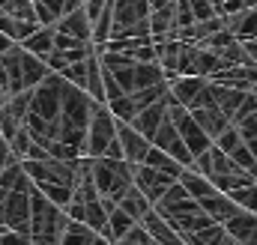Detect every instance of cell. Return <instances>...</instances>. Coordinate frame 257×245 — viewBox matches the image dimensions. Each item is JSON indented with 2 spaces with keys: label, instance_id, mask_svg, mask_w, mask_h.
I'll use <instances>...</instances> for the list:
<instances>
[{
  "label": "cell",
  "instance_id": "obj_8",
  "mask_svg": "<svg viewBox=\"0 0 257 245\" xmlns=\"http://www.w3.org/2000/svg\"><path fill=\"white\" fill-rule=\"evenodd\" d=\"M153 147H159V150H165L174 162H180L183 168H192V153H189V147L183 144V138H180V132H177V126L171 122V117H165L162 126L156 129V135H153V141H150Z\"/></svg>",
  "mask_w": 257,
  "mask_h": 245
},
{
  "label": "cell",
  "instance_id": "obj_13",
  "mask_svg": "<svg viewBox=\"0 0 257 245\" xmlns=\"http://www.w3.org/2000/svg\"><path fill=\"white\" fill-rule=\"evenodd\" d=\"M206 84H209V81H206V78H197V75H177V78L168 81V93H171V99H174L177 105L189 108L194 102V96H197Z\"/></svg>",
  "mask_w": 257,
  "mask_h": 245
},
{
  "label": "cell",
  "instance_id": "obj_15",
  "mask_svg": "<svg viewBox=\"0 0 257 245\" xmlns=\"http://www.w3.org/2000/svg\"><path fill=\"white\" fill-rule=\"evenodd\" d=\"M197 203H200V209H203L215 224H224V221H230L236 212H242V209H239L227 194H221V191H212L209 197H203V200H197Z\"/></svg>",
  "mask_w": 257,
  "mask_h": 245
},
{
  "label": "cell",
  "instance_id": "obj_14",
  "mask_svg": "<svg viewBox=\"0 0 257 245\" xmlns=\"http://www.w3.org/2000/svg\"><path fill=\"white\" fill-rule=\"evenodd\" d=\"M168 117V96L165 99H159V102H153L150 108H144L135 120L128 122L138 135H144L147 141H153V135H156V129L162 126V120Z\"/></svg>",
  "mask_w": 257,
  "mask_h": 245
},
{
  "label": "cell",
  "instance_id": "obj_21",
  "mask_svg": "<svg viewBox=\"0 0 257 245\" xmlns=\"http://www.w3.org/2000/svg\"><path fill=\"white\" fill-rule=\"evenodd\" d=\"M0 188L3 191H30L33 188V183L24 174V165L21 162H12V165H6L0 171Z\"/></svg>",
  "mask_w": 257,
  "mask_h": 245
},
{
  "label": "cell",
  "instance_id": "obj_16",
  "mask_svg": "<svg viewBox=\"0 0 257 245\" xmlns=\"http://www.w3.org/2000/svg\"><path fill=\"white\" fill-rule=\"evenodd\" d=\"M227 21V30L242 42V39H257V6H248L242 12H233V15H224Z\"/></svg>",
  "mask_w": 257,
  "mask_h": 245
},
{
  "label": "cell",
  "instance_id": "obj_18",
  "mask_svg": "<svg viewBox=\"0 0 257 245\" xmlns=\"http://www.w3.org/2000/svg\"><path fill=\"white\" fill-rule=\"evenodd\" d=\"M209 90H212V99H215L218 111H221V114L230 120V126H233V117H236V111H239V105H242L245 93H242V90H230V87L215 84V81H209Z\"/></svg>",
  "mask_w": 257,
  "mask_h": 245
},
{
  "label": "cell",
  "instance_id": "obj_10",
  "mask_svg": "<svg viewBox=\"0 0 257 245\" xmlns=\"http://www.w3.org/2000/svg\"><path fill=\"white\" fill-rule=\"evenodd\" d=\"M54 33H63V36H72V39H81V42H93V27H90V18L84 12V6L66 12L63 18L54 24Z\"/></svg>",
  "mask_w": 257,
  "mask_h": 245
},
{
  "label": "cell",
  "instance_id": "obj_4",
  "mask_svg": "<svg viewBox=\"0 0 257 245\" xmlns=\"http://www.w3.org/2000/svg\"><path fill=\"white\" fill-rule=\"evenodd\" d=\"M117 141V120L114 114L108 111V105H93V114H90V126H87V144H84V153L90 159H99L108 153V147Z\"/></svg>",
  "mask_w": 257,
  "mask_h": 245
},
{
  "label": "cell",
  "instance_id": "obj_22",
  "mask_svg": "<svg viewBox=\"0 0 257 245\" xmlns=\"http://www.w3.org/2000/svg\"><path fill=\"white\" fill-rule=\"evenodd\" d=\"M141 165L156 168V171H165V174H171V177H177V180H180V174H183V165H180V162H174L165 150H159V147H153V144H150V150L144 153Z\"/></svg>",
  "mask_w": 257,
  "mask_h": 245
},
{
  "label": "cell",
  "instance_id": "obj_2",
  "mask_svg": "<svg viewBox=\"0 0 257 245\" xmlns=\"http://www.w3.org/2000/svg\"><path fill=\"white\" fill-rule=\"evenodd\" d=\"M90 180H93V185H96L99 197L114 200V203L135 185L132 165H128L126 159H108V156L90 159Z\"/></svg>",
  "mask_w": 257,
  "mask_h": 245
},
{
  "label": "cell",
  "instance_id": "obj_25",
  "mask_svg": "<svg viewBox=\"0 0 257 245\" xmlns=\"http://www.w3.org/2000/svg\"><path fill=\"white\" fill-rule=\"evenodd\" d=\"M135 224H138V221H135L128 212H123L120 206H114V209L108 212V239L117 245V239H123V236H126Z\"/></svg>",
  "mask_w": 257,
  "mask_h": 245
},
{
  "label": "cell",
  "instance_id": "obj_32",
  "mask_svg": "<svg viewBox=\"0 0 257 245\" xmlns=\"http://www.w3.org/2000/svg\"><path fill=\"white\" fill-rule=\"evenodd\" d=\"M168 3H174V0H150V9H156V6H168Z\"/></svg>",
  "mask_w": 257,
  "mask_h": 245
},
{
  "label": "cell",
  "instance_id": "obj_31",
  "mask_svg": "<svg viewBox=\"0 0 257 245\" xmlns=\"http://www.w3.org/2000/svg\"><path fill=\"white\" fill-rule=\"evenodd\" d=\"M117 245H156V242L150 239V233H147L141 224H135L126 236H123V239H117Z\"/></svg>",
  "mask_w": 257,
  "mask_h": 245
},
{
  "label": "cell",
  "instance_id": "obj_30",
  "mask_svg": "<svg viewBox=\"0 0 257 245\" xmlns=\"http://www.w3.org/2000/svg\"><path fill=\"white\" fill-rule=\"evenodd\" d=\"M186 6L192 9L194 21H206V18H215L218 15L215 6H212V0H186Z\"/></svg>",
  "mask_w": 257,
  "mask_h": 245
},
{
  "label": "cell",
  "instance_id": "obj_23",
  "mask_svg": "<svg viewBox=\"0 0 257 245\" xmlns=\"http://www.w3.org/2000/svg\"><path fill=\"white\" fill-rule=\"evenodd\" d=\"M221 227H224V230H227V233H230L233 239L245 242V239L251 236V230L257 227V212H245V209H242V212H236V215H233L230 221H224Z\"/></svg>",
  "mask_w": 257,
  "mask_h": 245
},
{
  "label": "cell",
  "instance_id": "obj_6",
  "mask_svg": "<svg viewBox=\"0 0 257 245\" xmlns=\"http://www.w3.org/2000/svg\"><path fill=\"white\" fill-rule=\"evenodd\" d=\"M0 224L30 236V191H3L0 188Z\"/></svg>",
  "mask_w": 257,
  "mask_h": 245
},
{
  "label": "cell",
  "instance_id": "obj_3",
  "mask_svg": "<svg viewBox=\"0 0 257 245\" xmlns=\"http://www.w3.org/2000/svg\"><path fill=\"white\" fill-rule=\"evenodd\" d=\"M114 24L108 39H141L150 36V0H111Z\"/></svg>",
  "mask_w": 257,
  "mask_h": 245
},
{
  "label": "cell",
  "instance_id": "obj_1",
  "mask_svg": "<svg viewBox=\"0 0 257 245\" xmlns=\"http://www.w3.org/2000/svg\"><path fill=\"white\" fill-rule=\"evenodd\" d=\"M48 72H51L48 63L39 60V57H33V54L24 51L21 45H12L9 51L0 54V81H3L6 96H18V93L33 90Z\"/></svg>",
  "mask_w": 257,
  "mask_h": 245
},
{
  "label": "cell",
  "instance_id": "obj_34",
  "mask_svg": "<svg viewBox=\"0 0 257 245\" xmlns=\"http://www.w3.org/2000/svg\"><path fill=\"white\" fill-rule=\"evenodd\" d=\"M251 93H257V84H254V90H251Z\"/></svg>",
  "mask_w": 257,
  "mask_h": 245
},
{
  "label": "cell",
  "instance_id": "obj_9",
  "mask_svg": "<svg viewBox=\"0 0 257 245\" xmlns=\"http://www.w3.org/2000/svg\"><path fill=\"white\" fill-rule=\"evenodd\" d=\"M209 81L224 84V87H230V90L251 93L254 84H257V66H227V69H221L218 75H212Z\"/></svg>",
  "mask_w": 257,
  "mask_h": 245
},
{
  "label": "cell",
  "instance_id": "obj_20",
  "mask_svg": "<svg viewBox=\"0 0 257 245\" xmlns=\"http://www.w3.org/2000/svg\"><path fill=\"white\" fill-rule=\"evenodd\" d=\"M180 185L189 191V197H194V200H203V197H209V194L215 191V185L209 183L203 174H197L194 168H183V174H180Z\"/></svg>",
  "mask_w": 257,
  "mask_h": 245
},
{
  "label": "cell",
  "instance_id": "obj_27",
  "mask_svg": "<svg viewBox=\"0 0 257 245\" xmlns=\"http://www.w3.org/2000/svg\"><path fill=\"white\" fill-rule=\"evenodd\" d=\"M96 239V233L87 227V224H78V221H69L63 230V236H60V242L57 245H90Z\"/></svg>",
  "mask_w": 257,
  "mask_h": 245
},
{
  "label": "cell",
  "instance_id": "obj_7",
  "mask_svg": "<svg viewBox=\"0 0 257 245\" xmlns=\"http://www.w3.org/2000/svg\"><path fill=\"white\" fill-rule=\"evenodd\" d=\"M132 177H135V188L156 206L159 197L177 183V177L165 174V171H156V168H147V165H132Z\"/></svg>",
  "mask_w": 257,
  "mask_h": 245
},
{
  "label": "cell",
  "instance_id": "obj_12",
  "mask_svg": "<svg viewBox=\"0 0 257 245\" xmlns=\"http://www.w3.org/2000/svg\"><path fill=\"white\" fill-rule=\"evenodd\" d=\"M138 224L150 233V239H153L156 245H186V242H183V236H180V233H177V230H174V227H171L159 212H156V209H150Z\"/></svg>",
  "mask_w": 257,
  "mask_h": 245
},
{
  "label": "cell",
  "instance_id": "obj_26",
  "mask_svg": "<svg viewBox=\"0 0 257 245\" xmlns=\"http://www.w3.org/2000/svg\"><path fill=\"white\" fill-rule=\"evenodd\" d=\"M183 242H186V245H227V242H230V236H227V230H224L221 224H209L206 230L186 236Z\"/></svg>",
  "mask_w": 257,
  "mask_h": 245
},
{
  "label": "cell",
  "instance_id": "obj_33",
  "mask_svg": "<svg viewBox=\"0 0 257 245\" xmlns=\"http://www.w3.org/2000/svg\"><path fill=\"white\" fill-rule=\"evenodd\" d=\"M6 99H9V96H6V90H3V81H0V108L6 105Z\"/></svg>",
  "mask_w": 257,
  "mask_h": 245
},
{
  "label": "cell",
  "instance_id": "obj_28",
  "mask_svg": "<svg viewBox=\"0 0 257 245\" xmlns=\"http://www.w3.org/2000/svg\"><path fill=\"white\" fill-rule=\"evenodd\" d=\"M239 209H245V212H257V183H248L242 185V188H236V191H230L227 194Z\"/></svg>",
  "mask_w": 257,
  "mask_h": 245
},
{
  "label": "cell",
  "instance_id": "obj_17",
  "mask_svg": "<svg viewBox=\"0 0 257 245\" xmlns=\"http://www.w3.org/2000/svg\"><path fill=\"white\" fill-rule=\"evenodd\" d=\"M24 51H30L33 57H39V60H48V54L54 51V27H48V24H39L24 42H18Z\"/></svg>",
  "mask_w": 257,
  "mask_h": 245
},
{
  "label": "cell",
  "instance_id": "obj_11",
  "mask_svg": "<svg viewBox=\"0 0 257 245\" xmlns=\"http://www.w3.org/2000/svg\"><path fill=\"white\" fill-rule=\"evenodd\" d=\"M117 141L123 147V159H126L128 165H141L144 153L150 150V141L144 135H138L128 122H120V120H117Z\"/></svg>",
  "mask_w": 257,
  "mask_h": 245
},
{
  "label": "cell",
  "instance_id": "obj_29",
  "mask_svg": "<svg viewBox=\"0 0 257 245\" xmlns=\"http://www.w3.org/2000/svg\"><path fill=\"white\" fill-rule=\"evenodd\" d=\"M87 60H90V57H87ZM87 60L72 63V66H66L63 72H57V75H63V78L69 81V84H72V87L84 90V87H87Z\"/></svg>",
  "mask_w": 257,
  "mask_h": 245
},
{
  "label": "cell",
  "instance_id": "obj_5",
  "mask_svg": "<svg viewBox=\"0 0 257 245\" xmlns=\"http://www.w3.org/2000/svg\"><path fill=\"white\" fill-rule=\"evenodd\" d=\"M168 117L171 122L177 126V132H180V138H183V144L189 147V153H192V159H197L200 153H206L209 147H212V138L194 122V117L183 108V105H177L174 99H171V93H168Z\"/></svg>",
  "mask_w": 257,
  "mask_h": 245
},
{
  "label": "cell",
  "instance_id": "obj_24",
  "mask_svg": "<svg viewBox=\"0 0 257 245\" xmlns=\"http://www.w3.org/2000/svg\"><path fill=\"white\" fill-rule=\"evenodd\" d=\"M117 206H120L123 212H128V215H132L135 221H141V218H144V215H147V212L153 209V203H150V200H147V197H144V194H141V191L135 188V185H132L126 194H123V197L117 200Z\"/></svg>",
  "mask_w": 257,
  "mask_h": 245
},
{
  "label": "cell",
  "instance_id": "obj_19",
  "mask_svg": "<svg viewBox=\"0 0 257 245\" xmlns=\"http://www.w3.org/2000/svg\"><path fill=\"white\" fill-rule=\"evenodd\" d=\"M189 114H192L194 122H197V126H200V129L212 138V141H215V138L227 129V126H230V120L218 111V105H212V108H197V111H189Z\"/></svg>",
  "mask_w": 257,
  "mask_h": 245
}]
</instances>
